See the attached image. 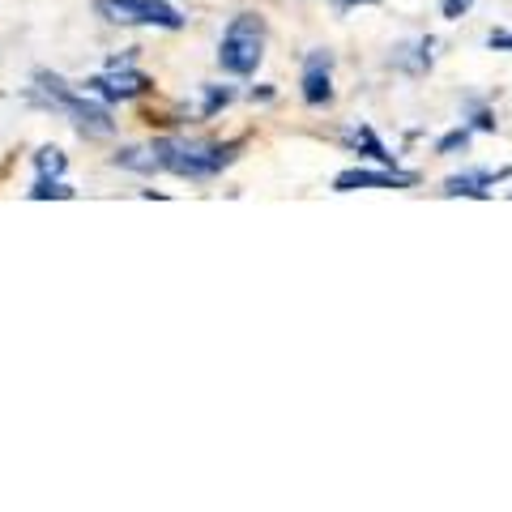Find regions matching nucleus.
Wrapping results in <instances>:
<instances>
[{
  "instance_id": "7ed1b4c3",
  "label": "nucleus",
  "mask_w": 512,
  "mask_h": 512,
  "mask_svg": "<svg viewBox=\"0 0 512 512\" xmlns=\"http://www.w3.org/2000/svg\"><path fill=\"white\" fill-rule=\"evenodd\" d=\"M265 47H269L265 13H256V9L235 13L218 39V69L227 77H256V69L265 60Z\"/></svg>"
},
{
  "instance_id": "4468645a",
  "label": "nucleus",
  "mask_w": 512,
  "mask_h": 512,
  "mask_svg": "<svg viewBox=\"0 0 512 512\" xmlns=\"http://www.w3.org/2000/svg\"><path fill=\"white\" fill-rule=\"evenodd\" d=\"M64 171H69V154H64L60 146H39L35 150V175H43V180H60Z\"/></svg>"
},
{
  "instance_id": "1a4fd4ad",
  "label": "nucleus",
  "mask_w": 512,
  "mask_h": 512,
  "mask_svg": "<svg viewBox=\"0 0 512 512\" xmlns=\"http://www.w3.org/2000/svg\"><path fill=\"white\" fill-rule=\"evenodd\" d=\"M436 47H440L436 35H419V39H410V43H397L393 56H389V69L406 73V77H427L431 64H436Z\"/></svg>"
},
{
  "instance_id": "9b49d317",
  "label": "nucleus",
  "mask_w": 512,
  "mask_h": 512,
  "mask_svg": "<svg viewBox=\"0 0 512 512\" xmlns=\"http://www.w3.org/2000/svg\"><path fill=\"white\" fill-rule=\"evenodd\" d=\"M111 167L133 171V175H158V163H154L150 146H120L116 154H111Z\"/></svg>"
},
{
  "instance_id": "dca6fc26",
  "label": "nucleus",
  "mask_w": 512,
  "mask_h": 512,
  "mask_svg": "<svg viewBox=\"0 0 512 512\" xmlns=\"http://www.w3.org/2000/svg\"><path fill=\"white\" fill-rule=\"evenodd\" d=\"M470 137H474V128H470V124L448 128V133L436 141V154H440V158H453V154H461V150L470 146Z\"/></svg>"
},
{
  "instance_id": "a211bd4d",
  "label": "nucleus",
  "mask_w": 512,
  "mask_h": 512,
  "mask_svg": "<svg viewBox=\"0 0 512 512\" xmlns=\"http://www.w3.org/2000/svg\"><path fill=\"white\" fill-rule=\"evenodd\" d=\"M487 47L491 52H512V30H504V26H495L491 35H487Z\"/></svg>"
},
{
  "instance_id": "0eeeda50",
  "label": "nucleus",
  "mask_w": 512,
  "mask_h": 512,
  "mask_svg": "<svg viewBox=\"0 0 512 512\" xmlns=\"http://www.w3.org/2000/svg\"><path fill=\"white\" fill-rule=\"evenodd\" d=\"M299 94L308 107H333V52L325 47H312L299 64Z\"/></svg>"
},
{
  "instance_id": "aec40b11",
  "label": "nucleus",
  "mask_w": 512,
  "mask_h": 512,
  "mask_svg": "<svg viewBox=\"0 0 512 512\" xmlns=\"http://www.w3.org/2000/svg\"><path fill=\"white\" fill-rule=\"evenodd\" d=\"M274 94H278L274 86H252L248 99H252V103H274Z\"/></svg>"
},
{
  "instance_id": "f03ea898",
  "label": "nucleus",
  "mask_w": 512,
  "mask_h": 512,
  "mask_svg": "<svg viewBox=\"0 0 512 512\" xmlns=\"http://www.w3.org/2000/svg\"><path fill=\"white\" fill-rule=\"evenodd\" d=\"M26 99L35 107H43V111H52V116H60V120H69L86 141H107L111 133H116L111 107L103 99H94V94H86L82 86L64 82V77L52 73V69L35 73V86H30Z\"/></svg>"
},
{
  "instance_id": "ddd939ff",
  "label": "nucleus",
  "mask_w": 512,
  "mask_h": 512,
  "mask_svg": "<svg viewBox=\"0 0 512 512\" xmlns=\"http://www.w3.org/2000/svg\"><path fill=\"white\" fill-rule=\"evenodd\" d=\"M73 197H77V188L64 184V175L60 180H43V175H35V184L26 188V201H73Z\"/></svg>"
},
{
  "instance_id": "6ab92c4d",
  "label": "nucleus",
  "mask_w": 512,
  "mask_h": 512,
  "mask_svg": "<svg viewBox=\"0 0 512 512\" xmlns=\"http://www.w3.org/2000/svg\"><path fill=\"white\" fill-rule=\"evenodd\" d=\"M329 5H333V13H338V18H346V13L372 9V5H380V0H329Z\"/></svg>"
},
{
  "instance_id": "f257e3e1",
  "label": "nucleus",
  "mask_w": 512,
  "mask_h": 512,
  "mask_svg": "<svg viewBox=\"0 0 512 512\" xmlns=\"http://www.w3.org/2000/svg\"><path fill=\"white\" fill-rule=\"evenodd\" d=\"M158 175H175V180L188 184H210L227 171L239 150H244V137L231 141H214V137H184V133H163L150 141Z\"/></svg>"
},
{
  "instance_id": "6e6552de",
  "label": "nucleus",
  "mask_w": 512,
  "mask_h": 512,
  "mask_svg": "<svg viewBox=\"0 0 512 512\" xmlns=\"http://www.w3.org/2000/svg\"><path fill=\"white\" fill-rule=\"evenodd\" d=\"M512 167H474V171H457L444 180V197H470V201H487L495 184H504Z\"/></svg>"
},
{
  "instance_id": "2eb2a0df",
  "label": "nucleus",
  "mask_w": 512,
  "mask_h": 512,
  "mask_svg": "<svg viewBox=\"0 0 512 512\" xmlns=\"http://www.w3.org/2000/svg\"><path fill=\"white\" fill-rule=\"evenodd\" d=\"M461 120H466L474 133H495V107L491 103H483V99H466V107H461Z\"/></svg>"
},
{
  "instance_id": "423d86ee",
  "label": "nucleus",
  "mask_w": 512,
  "mask_h": 512,
  "mask_svg": "<svg viewBox=\"0 0 512 512\" xmlns=\"http://www.w3.org/2000/svg\"><path fill=\"white\" fill-rule=\"evenodd\" d=\"M419 184V175L414 171H402V167H346V171H338L333 175V192H359V188H376V192H384V188H393V192H402V188H414Z\"/></svg>"
},
{
  "instance_id": "20e7f679",
  "label": "nucleus",
  "mask_w": 512,
  "mask_h": 512,
  "mask_svg": "<svg viewBox=\"0 0 512 512\" xmlns=\"http://www.w3.org/2000/svg\"><path fill=\"white\" fill-rule=\"evenodd\" d=\"M94 13L107 26H124V30H184L188 18L171 0H94Z\"/></svg>"
},
{
  "instance_id": "f8f14e48",
  "label": "nucleus",
  "mask_w": 512,
  "mask_h": 512,
  "mask_svg": "<svg viewBox=\"0 0 512 512\" xmlns=\"http://www.w3.org/2000/svg\"><path fill=\"white\" fill-rule=\"evenodd\" d=\"M231 103H235V86L205 82V86H201V107H197V116H201V120H214L218 111H227Z\"/></svg>"
},
{
  "instance_id": "f3484780",
  "label": "nucleus",
  "mask_w": 512,
  "mask_h": 512,
  "mask_svg": "<svg viewBox=\"0 0 512 512\" xmlns=\"http://www.w3.org/2000/svg\"><path fill=\"white\" fill-rule=\"evenodd\" d=\"M474 5H478V0H440V13H444L448 22H461Z\"/></svg>"
},
{
  "instance_id": "39448f33",
  "label": "nucleus",
  "mask_w": 512,
  "mask_h": 512,
  "mask_svg": "<svg viewBox=\"0 0 512 512\" xmlns=\"http://www.w3.org/2000/svg\"><path fill=\"white\" fill-rule=\"evenodd\" d=\"M82 90L94 94V99H103L107 107H116V103L146 99V94L154 90V77L137 69L133 52H124V56H111L103 73H90L86 82H82Z\"/></svg>"
},
{
  "instance_id": "9d476101",
  "label": "nucleus",
  "mask_w": 512,
  "mask_h": 512,
  "mask_svg": "<svg viewBox=\"0 0 512 512\" xmlns=\"http://www.w3.org/2000/svg\"><path fill=\"white\" fill-rule=\"evenodd\" d=\"M342 146H346L350 154H363L367 163L397 167V154H393V150L376 137V128H372V124H355V128H346V133H342Z\"/></svg>"
}]
</instances>
